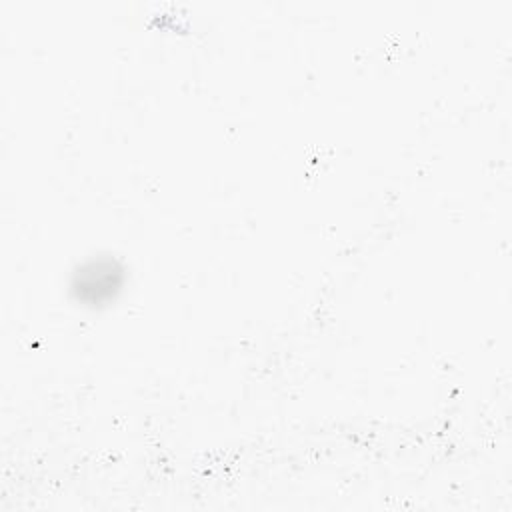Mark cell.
<instances>
[{
  "label": "cell",
  "mask_w": 512,
  "mask_h": 512,
  "mask_svg": "<svg viewBox=\"0 0 512 512\" xmlns=\"http://www.w3.org/2000/svg\"><path fill=\"white\" fill-rule=\"evenodd\" d=\"M126 268L114 256H88L70 278V292L82 306L98 308L114 302L116 294L124 288Z\"/></svg>",
  "instance_id": "cell-1"
}]
</instances>
